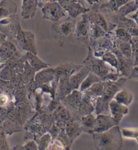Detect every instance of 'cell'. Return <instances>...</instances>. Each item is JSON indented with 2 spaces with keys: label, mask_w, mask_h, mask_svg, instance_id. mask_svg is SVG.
Returning a JSON list of instances; mask_svg holds the SVG:
<instances>
[{
  "label": "cell",
  "mask_w": 138,
  "mask_h": 150,
  "mask_svg": "<svg viewBox=\"0 0 138 150\" xmlns=\"http://www.w3.org/2000/svg\"><path fill=\"white\" fill-rule=\"evenodd\" d=\"M75 19L69 17L60 23H55L52 26V30L55 34L61 38H68L75 32L76 28Z\"/></svg>",
  "instance_id": "cell-6"
},
{
  "label": "cell",
  "mask_w": 138,
  "mask_h": 150,
  "mask_svg": "<svg viewBox=\"0 0 138 150\" xmlns=\"http://www.w3.org/2000/svg\"><path fill=\"white\" fill-rule=\"evenodd\" d=\"M102 60L109 63L111 66L118 70V59L115 55L111 52L104 53L102 56Z\"/></svg>",
  "instance_id": "cell-27"
},
{
  "label": "cell",
  "mask_w": 138,
  "mask_h": 150,
  "mask_svg": "<svg viewBox=\"0 0 138 150\" xmlns=\"http://www.w3.org/2000/svg\"><path fill=\"white\" fill-rule=\"evenodd\" d=\"M100 1H101V0H100ZM102 1H109V0H102Z\"/></svg>",
  "instance_id": "cell-38"
},
{
  "label": "cell",
  "mask_w": 138,
  "mask_h": 150,
  "mask_svg": "<svg viewBox=\"0 0 138 150\" xmlns=\"http://www.w3.org/2000/svg\"><path fill=\"white\" fill-rule=\"evenodd\" d=\"M43 18L44 20H51V22H57L61 18L65 16V11L58 1H52L46 3L42 8Z\"/></svg>",
  "instance_id": "cell-3"
},
{
  "label": "cell",
  "mask_w": 138,
  "mask_h": 150,
  "mask_svg": "<svg viewBox=\"0 0 138 150\" xmlns=\"http://www.w3.org/2000/svg\"><path fill=\"white\" fill-rule=\"evenodd\" d=\"M119 20V26H121L125 28L129 32L132 36H138V24L130 18H127L124 16H120L116 14Z\"/></svg>",
  "instance_id": "cell-14"
},
{
  "label": "cell",
  "mask_w": 138,
  "mask_h": 150,
  "mask_svg": "<svg viewBox=\"0 0 138 150\" xmlns=\"http://www.w3.org/2000/svg\"><path fill=\"white\" fill-rule=\"evenodd\" d=\"M122 137L125 138H134L137 139L138 137V129L123 128L121 130Z\"/></svg>",
  "instance_id": "cell-28"
},
{
  "label": "cell",
  "mask_w": 138,
  "mask_h": 150,
  "mask_svg": "<svg viewBox=\"0 0 138 150\" xmlns=\"http://www.w3.org/2000/svg\"><path fill=\"white\" fill-rule=\"evenodd\" d=\"M0 1H1V0H0Z\"/></svg>",
  "instance_id": "cell-40"
},
{
  "label": "cell",
  "mask_w": 138,
  "mask_h": 150,
  "mask_svg": "<svg viewBox=\"0 0 138 150\" xmlns=\"http://www.w3.org/2000/svg\"><path fill=\"white\" fill-rule=\"evenodd\" d=\"M129 78L138 80V66H134L132 67Z\"/></svg>",
  "instance_id": "cell-30"
},
{
  "label": "cell",
  "mask_w": 138,
  "mask_h": 150,
  "mask_svg": "<svg viewBox=\"0 0 138 150\" xmlns=\"http://www.w3.org/2000/svg\"><path fill=\"white\" fill-rule=\"evenodd\" d=\"M89 70H92L93 73L97 74L100 79H104L108 73L107 65L100 60L91 59L86 66Z\"/></svg>",
  "instance_id": "cell-11"
},
{
  "label": "cell",
  "mask_w": 138,
  "mask_h": 150,
  "mask_svg": "<svg viewBox=\"0 0 138 150\" xmlns=\"http://www.w3.org/2000/svg\"><path fill=\"white\" fill-rule=\"evenodd\" d=\"M109 107L111 109V117H113L116 125H118L123 116L128 113L129 109L127 106L117 102L115 100H112L110 101Z\"/></svg>",
  "instance_id": "cell-8"
},
{
  "label": "cell",
  "mask_w": 138,
  "mask_h": 150,
  "mask_svg": "<svg viewBox=\"0 0 138 150\" xmlns=\"http://www.w3.org/2000/svg\"><path fill=\"white\" fill-rule=\"evenodd\" d=\"M131 0H109L107 4L102 5L100 9H107L110 11L115 12L117 9Z\"/></svg>",
  "instance_id": "cell-22"
},
{
  "label": "cell",
  "mask_w": 138,
  "mask_h": 150,
  "mask_svg": "<svg viewBox=\"0 0 138 150\" xmlns=\"http://www.w3.org/2000/svg\"><path fill=\"white\" fill-rule=\"evenodd\" d=\"M72 87L70 84L69 78L67 75H65L60 80L59 83V93L61 96H65L71 92L72 90Z\"/></svg>",
  "instance_id": "cell-24"
},
{
  "label": "cell",
  "mask_w": 138,
  "mask_h": 150,
  "mask_svg": "<svg viewBox=\"0 0 138 150\" xmlns=\"http://www.w3.org/2000/svg\"><path fill=\"white\" fill-rule=\"evenodd\" d=\"M14 38L21 49L26 51L27 52H31L34 54H37L34 34L31 32L25 31L22 30L20 22L18 23Z\"/></svg>",
  "instance_id": "cell-2"
},
{
  "label": "cell",
  "mask_w": 138,
  "mask_h": 150,
  "mask_svg": "<svg viewBox=\"0 0 138 150\" xmlns=\"http://www.w3.org/2000/svg\"><path fill=\"white\" fill-rule=\"evenodd\" d=\"M8 101V98L6 95H0V106H4Z\"/></svg>",
  "instance_id": "cell-31"
},
{
  "label": "cell",
  "mask_w": 138,
  "mask_h": 150,
  "mask_svg": "<svg viewBox=\"0 0 138 150\" xmlns=\"http://www.w3.org/2000/svg\"><path fill=\"white\" fill-rule=\"evenodd\" d=\"M129 18L132 19V20H133L135 23L138 24V9L137 11H135L134 13L129 16Z\"/></svg>",
  "instance_id": "cell-32"
},
{
  "label": "cell",
  "mask_w": 138,
  "mask_h": 150,
  "mask_svg": "<svg viewBox=\"0 0 138 150\" xmlns=\"http://www.w3.org/2000/svg\"><path fill=\"white\" fill-rule=\"evenodd\" d=\"M82 19L76 25L75 33L78 39H88L89 35L88 20L86 13L82 14Z\"/></svg>",
  "instance_id": "cell-13"
},
{
  "label": "cell",
  "mask_w": 138,
  "mask_h": 150,
  "mask_svg": "<svg viewBox=\"0 0 138 150\" xmlns=\"http://www.w3.org/2000/svg\"><path fill=\"white\" fill-rule=\"evenodd\" d=\"M95 148L102 150L121 149L123 146V138L118 125L109 129L93 134Z\"/></svg>",
  "instance_id": "cell-1"
},
{
  "label": "cell",
  "mask_w": 138,
  "mask_h": 150,
  "mask_svg": "<svg viewBox=\"0 0 138 150\" xmlns=\"http://www.w3.org/2000/svg\"><path fill=\"white\" fill-rule=\"evenodd\" d=\"M6 35L4 34V33H2L1 31H0V45L3 43V42L6 40Z\"/></svg>",
  "instance_id": "cell-34"
},
{
  "label": "cell",
  "mask_w": 138,
  "mask_h": 150,
  "mask_svg": "<svg viewBox=\"0 0 138 150\" xmlns=\"http://www.w3.org/2000/svg\"><path fill=\"white\" fill-rule=\"evenodd\" d=\"M117 125L114 119L111 116H107L104 115H100L95 119L94 125L92 130L95 133L103 132L109 129L113 126Z\"/></svg>",
  "instance_id": "cell-7"
},
{
  "label": "cell",
  "mask_w": 138,
  "mask_h": 150,
  "mask_svg": "<svg viewBox=\"0 0 138 150\" xmlns=\"http://www.w3.org/2000/svg\"><path fill=\"white\" fill-rule=\"evenodd\" d=\"M17 11V6L13 0L0 1V20L15 15Z\"/></svg>",
  "instance_id": "cell-10"
},
{
  "label": "cell",
  "mask_w": 138,
  "mask_h": 150,
  "mask_svg": "<svg viewBox=\"0 0 138 150\" xmlns=\"http://www.w3.org/2000/svg\"><path fill=\"white\" fill-rule=\"evenodd\" d=\"M137 10V8L136 4L135 3V1L134 0H131V1L127 2V3L120 7L114 13H116L117 15L118 16L126 17L129 14Z\"/></svg>",
  "instance_id": "cell-19"
},
{
  "label": "cell",
  "mask_w": 138,
  "mask_h": 150,
  "mask_svg": "<svg viewBox=\"0 0 138 150\" xmlns=\"http://www.w3.org/2000/svg\"><path fill=\"white\" fill-rule=\"evenodd\" d=\"M131 46L132 48L133 67L138 66V36H132Z\"/></svg>",
  "instance_id": "cell-26"
},
{
  "label": "cell",
  "mask_w": 138,
  "mask_h": 150,
  "mask_svg": "<svg viewBox=\"0 0 138 150\" xmlns=\"http://www.w3.org/2000/svg\"><path fill=\"white\" fill-rule=\"evenodd\" d=\"M95 119L92 115H88L85 117H84L82 119V123L83 125L88 128H92V126L94 125Z\"/></svg>",
  "instance_id": "cell-29"
},
{
  "label": "cell",
  "mask_w": 138,
  "mask_h": 150,
  "mask_svg": "<svg viewBox=\"0 0 138 150\" xmlns=\"http://www.w3.org/2000/svg\"><path fill=\"white\" fill-rule=\"evenodd\" d=\"M58 0H38L39 1V6L41 7V6H43L46 3L49 2H52V1H57Z\"/></svg>",
  "instance_id": "cell-33"
},
{
  "label": "cell",
  "mask_w": 138,
  "mask_h": 150,
  "mask_svg": "<svg viewBox=\"0 0 138 150\" xmlns=\"http://www.w3.org/2000/svg\"><path fill=\"white\" fill-rule=\"evenodd\" d=\"M88 27H89V34L93 38H99L105 35V32L99 26L97 23L92 20L88 19Z\"/></svg>",
  "instance_id": "cell-20"
},
{
  "label": "cell",
  "mask_w": 138,
  "mask_h": 150,
  "mask_svg": "<svg viewBox=\"0 0 138 150\" xmlns=\"http://www.w3.org/2000/svg\"><path fill=\"white\" fill-rule=\"evenodd\" d=\"M125 78H121L116 81H108L104 83L103 91L100 97H102V101L103 103L108 102L114 97V95L122 88L126 81Z\"/></svg>",
  "instance_id": "cell-5"
},
{
  "label": "cell",
  "mask_w": 138,
  "mask_h": 150,
  "mask_svg": "<svg viewBox=\"0 0 138 150\" xmlns=\"http://www.w3.org/2000/svg\"><path fill=\"white\" fill-rule=\"evenodd\" d=\"M89 72H90V70L87 67H84L82 68L80 70H79L76 74L72 75L70 78H69V83L72 88H78L86 77L87 76Z\"/></svg>",
  "instance_id": "cell-17"
},
{
  "label": "cell",
  "mask_w": 138,
  "mask_h": 150,
  "mask_svg": "<svg viewBox=\"0 0 138 150\" xmlns=\"http://www.w3.org/2000/svg\"><path fill=\"white\" fill-rule=\"evenodd\" d=\"M76 1L79 3V4H81L82 6L85 7L86 5H85V0H76Z\"/></svg>",
  "instance_id": "cell-36"
},
{
  "label": "cell",
  "mask_w": 138,
  "mask_h": 150,
  "mask_svg": "<svg viewBox=\"0 0 138 150\" xmlns=\"http://www.w3.org/2000/svg\"><path fill=\"white\" fill-rule=\"evenodd\" d=\"M89 12H90V11H89ZM87 16L88 19L92 20L93 22L97 23V24L105 32H108L115 26V25L111 24V23H109L104 16L100 13L90 12L88 15L87 14Z\"/></svg>",
  "instance_id": "cell-12"
},
{
  "label": "cell",
  "mask_w": 138,
  "mask_h": 150,
  "mask_svg": "<svg viewBox=\"0 0 138 150\" xmlns=\"http://www.w3.org/2000/svg\"><path fill=\"white\" fill-rule=\"evenodd\" d=\"M114 43H115V46L119 53L127 60L133 62L132 48V46H131V43L122 41L117 38L114 40Z\"/></svg>",
  "instance_id": "cell-15"
},
{
  "label": "cell",
  "mask_w": 138,
  "mask_h": 150,
  "mask_svg": "<svg viewBox=\"0 0 138 150\" xmlns=\"http://www.w3.org/2000/svg\"><path fill=\"white\" fill-rule=\"evenodd\" d=\"M57 1L65 11L68 12L69 17L74 19H76L81 14L86 13L90 11V8L82 6L76 0H58Z\"/></svg>",
  "instance_id": "cell-4"
},
{
  "label": "cell",
  "mask_w": 138,
  "mask_h": 150,
  "mask_svg": "<svg viewBox=\"0 0 138 150\" xmlns=\"http://www.w3.org/2000/svg\"><path fill=\"white\" fill-rule=\"evenodd\" d=\"M85 1L87 2L90 5H94L96 4L100 3V0H85Z\"/></svg>",
  "instance_id": "cell-35"
},
{
  "label": "cell",
  "mask_w": 138,
  "mask_h": 150,
  "mask_svg": "<svg viewBox=\"0 0 138 150\" xmlns=\"http://www.w3.org/2000/svg\"><path fill=\"white\" fill-rule=\"evenodd\" d=\"M137 139V144H138V137L137 138V139Z\"/></svg>",
  "instance_id": "cell-39"
},
{
  "label": "cell",
  "mask_w": 138,
  "mask_h": 150,
  "mask_svg": "<svg viewBox=\"0 0 138 150\" xmlns=\"http://www.w3.org/2000/svg\"><path fill=\"white\" fill-rule=\"evenodd\" d=\"M133 96L132 93L127 89L119 91L114 95V100L125 106H128L132 103Z\"/></svg>",
  "instance_id": "cell-18"
},
{
  "label": "cell",
  "mask_w": 138,
  "mask_h": 150,
  "mask_svg": "<svg viewBox=\"0 0 138 150\" xmlns=\"http://www.w3.org/2000/svg\"><path fill=\"white\" fill-rule=\"evenodd\" d=\"M27 56L29 60L30 61V64L37 71L41 69H44V68H47L49 67V65L40 60L37 57L36 54H32L31 52H27Z\"/></svg>",
  "instance_id": "cell-23"
},
{
  "label": "cell",
  "mask_w": 138,
  "mask_h": 150,
  "mask_svg": "<svg viewBox=\"0 0 138 150\" xmlns=\"http://www.w3.org/2000/svg\"><path fill=\"white\" fill-rule=\"evenodd\" d=\"M17 53V49L12 42L6 40L0 45V60H4L10 58Z\"/></svg>",
  "instance_id": "cell-16"
},
{
  "label": "cell",
  "mask_w": 138,
  "mask_h": 150,
  "mask_svg": "<svg viewBox=\"0 0 138 150\" xmlns=\"http://www.w3.org/2000/svg\"><path fill=\"white\" fill-rule=\"evenodd\" d=\"M134 1H135V4H136L137 8V9H138V0H134Z\"/></svg>",
  "instance_id": "cell-37"
},
{
  "label": "cell",
  "mask_w": 138,
  "mask_h": 150,
  "mask_svg": "<svg viewBox=\"0 0 138 150\" xmlns=\"http://www.w3.org/2000/svg\"><path fill=\"white\" fill-rule=\"evenodd\" d=\"M114 33H115V36L117 39L131 43L132 36L129 34V32L124 28L121 26H118L115 29Z\"/></svg>",
  "instance_id": "cell-25"
},
{
  "label": "cell",
  "mask_w": 138,
  "mask_h": 150,
  "mask_svg": "<svg viewBox=\"0 0 138 150\" xmlns=\"http://www.w3.org/2000/svg\"><path fill=\"white\" fill-rule=\"evenodd\" d=\"M38 6V0H22L21 16L23 19L28 20L33 18L36 14Z\"/></svg>",
  "instance_id": "cell-9"
},
{
  "label": "cell",
  "mask_w": 138,
  "mask_h": 150,
  "mask_svg": "<svg viewBox=\"0 0 138 150\" xmlns=\"http://www.w3.org/2000/svg\"><path fill=\"white\" fill-rule=\"evenodd\" d=\"M100 81H101V79L98 76L97 74L93 73V72H89L87 76L86 77L82 83H81L80 86H80V91H83L84 90H86L94 83Z\"/></svg>",
  "instance_id": "cell-21"
}]
</instances>
